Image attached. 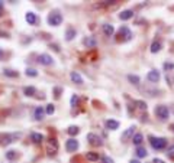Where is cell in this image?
Segmentation results:
<instances>
[{"instance_id":"4","label":"cell","mask_w":174,"mask_h":163,"mask_svg":"<svg viewBox=\"0 0 174 163\" xmlns=\"http://www.w3.org/2000/svg\"><path fill=\"white\" fill-rule=\"evenodd\" d=\"M58 152V143H57V139H49V142L47 144V153L49 156H55Z\"/></svg>"},{"instance_id":"16","label":"cell","mask_w":174,"mask_h":163,"mask_svg":"<svg viewBox=\"0 0 174 163\" xmlns=\"http://www.w3.org/2000/svg\"><path fill=\"white\" fill-rule=\"evenodd\" d=\"M23 94L26 97H34L35 94H36V90H35V87H25L23 88Z\"/></svg>"},{"instance_id":"3","label":"cell","mask_w":174,"mask_h":163,"mask_svg":"<svg viewBox=\"0 0 174 163\" xmlns=\"http://www.w3.org/2000/svg\"><path fill=\"white\" fill-rule=\"evenodd\" d=\"M155 116L160 118V120H167L168 116H170V113H168V108L166 105H157L155 107Z\"/></svg>"},{"instance_id":"35","label":"cell","mask_w":174,"mask_h":163,"mask_svg":"<svg viewBox=\"0 0 174 163\" xmlns=\"http://www.w3.org/2000/svg\"><path fill=\"white\" fill-rule=\"evenodd\" d=\"M152 163H164V160H161V159H157V157H155L154 160H152Z\"/></svg>"},{"instance_id":"10","label":"cell","mask_w":174,"mask_h":163,"mask_svg":"<svg viewBox=\"0 0 174 163\" xmlns=\"http://www.w3.org/2000/svg\"><path fill=\"white\" fill-rule=\"evenodd\" d=\"M147 78H148V81H151V82H158V81H160V72L152 69V71L148 72Z\"/></svg>"},{"instance_id":"6","label":"cell","mask_w":174,"mask_h":163,"mask_svg":"<svg viewBox=\"0 0 174 163\" xmlns=\"http://www.w3.org/2000/svg\"><path fill=\"white\" fill-rule=\"evenodd\" d=\"M87 142L92 144V146H102V144H103L100 137L93 134V133H89V134H87Z\"/></svg>"},{"instance_id":"20","label":"cell","mask_w":174,"mask_h":163,"mask_svg":"<svg viewBox=\"0 0 174 163\" xmlns=\"http://www.w3.org/2000/svg\"><path fill=\"white\" fill-rule=\"evenodd\" d=\"M31 139H32L34 143H41V142L44 140V136L39 134V133H32V134H31Z\"/></svg>"},{"instance_id":"26","label":"cell","mask_w":174,"mask_h":163,"mask_svg":"<svg viewBox=\"0 0 174 163\" xmlns=\"http://www.w3.org/2000/svg\"><path fill=\"white\" fill-rule=\"evenodd\" d=\"M128 79H129L131 84L139 85V77H138V75H128Z\"/></svg>"},{"instance_id":"15","label":"cell","mask_w":174,"mask_h":163,"mask_svg":"<svg viewBox=\"0 0 174 163\" xmlns=\"http://www.w3.org/2000/svg\"><path fill=\"white\" fill-rule=\"evenodd\" d=\"M103 32H105V35L106 36H112L115 33V29L112 25H109V23H106V25H103Z\"/></svg>"},{"instance_id":"21","label":"cell","mask_w":174,"mask_h":163,"mask_svg":"<svg viewBox=\"0 0 174 163\" xmlns=\"http://www.w3.org/2000/svg\"><path fill=\"white\" fill-rule=\"evenodd\" d=\"M67 133L70 134V136H77V134L80 133V129H79L77 126H70V127H68V130H67Z\"/></svg>"},{"instance_id":"9","label":"cell","mask_w":174,"mask_h":163,"mask_svg":"<svg viewBox=\"0 0 174 163\" xmlns=\"http://www.w3.org/2000/svg\"><path fill=\"white\" fill-rule=\"evenodd\" d=\"M134 130H135V126H131L129 129H126V130L123 131V134H122V142H128L131 137H134Z\"/></svg>"},{"instance_id":"25","label":"cell","mask_w":174,"mask_h":163,"mask_svg":"<svg viewBox=\"0 0 174 163\" xmlns=\"http://www.w3.org/2000/svg\"><path fill=\"white\" fill-rule=\"evenodd\" d=\"M3 72H5L6 77H10V78H16V77H19V72L12 71V69H5Z\"/></svg>"},{"instance_id":"14","label":"cell","mask_w":174,"mask_h":163,"mask_svg":"<svg viewBox=\"0 0 174 163\" xmlns=\"http://www.w3.org/2000/svg\"><path fill=\"white\" fill-rule=\"evenodd\" d=\"M106 127L109 129V130H116L118 127H119V123L116 121V120H106Z\"/></svg>"},{"instance_id":"2","label":"cell","mask_w":174,"mask_h":163,"mask_svg":"<svg viewBox=\"0 0 174 163\" xmlns=\"http://www.w3.org/2000/svg\"><path fill=\"white\" fill-rule=\"evenodd\" d=\"M149 143H151V146H152L155 150H162V149H166V146H167V140H166L164 137L149 136Z\"/></svg>"},{"instance_id":"33","label":"cell","mask_w":174,"mask_h":163,"mask_svg":"<svg viewBox=\"0 0 174 163\" xmlns=\"http://www.w3.org/2000/svg\"><path fill=\"white\" fill-rule=\"evenodd\" d=\"M103 163H115L113 160H112V159H110V157H103Z\"/></svg>"},{"instance_id":"28","label":"cell","mask_w":174,"mask_h":163,"mask_svg":"<svg viewBox=\"0 0 174 163\" xmlns=\"http://www.w3.org/2000/svg\"><path fill=\"white\" fill-rule=\"evenodd\" d=\"M6 157L9 160H13V159L18 157V153H16L15 150H9V152H6Z\"/></svg>"},{"instance_id":"27","label":"cell","mask_w":174,"mask_h":163,"mask_svg":"<svg viewBox=\"0 0 174 163\" xmlns=\"http://www.w3.org/2000/svg\"><path fill=\"white\" fill-rule=\"evenodd\" d=\"M84 45H86L87 48H94V46H96V39H94V38H87V39L84 40Z\"/></svg>"},{"instance_id":"5","label":"cell","mask_w":174,"mask_h":163,"mask_svg":"<svg viewBox=\"0 0 174 163\" xmlns=\"http://www.w3.org/2000/svg\"><path fill=\"white\" fill-rule=\"evenodd\" d=\"M61 22H62V16L60 13H57V12H54L48 16V23L51 25V26H60Z\"/></svg>"},{"instance_id":"7","label":"cell","mask_w":174,"mask_h":163,"mask_svg":"<svg viewBox=\"0 0 174 163\" xmlns=\"http://www.w3.org/2000/svg\"><path fill=\"white\" fill-rule=\"evenodd\" d=\"M38 62L39 64H42V65H52L54 59L48 55V53H42V55H39L38 56Z\"/></svg>"},{"instance_id":"40","label":"cell","mask_w":174,"mask_h":163,"mask_svg":"<svg viewBox=\"0 0 174 163\" xmlns=\"http://www.w3.org/2000/svg\"><path fill=\"white\" fill-rule=\"evenodd\" d=\"M171 130H173V131H174V124H173V126H171Z\"/></svg>"},{"instance_id":"23","label":"cell","mask_w":174,"mask_h":163,"mask_svg":"<svg viewBox=\"0 0 174 163\" xmlns=\"http://www.w3.org/2000/svg\"><path fill=\"white\" fill-rule=\"evenodd\" d=\"M142 140H144V137H142L141 133H136V134L132 137V142H134V144H136V146H139V144L142 143Z\"/></svg>"},{"instance_id":"11","label":"cell","mask_w":174,"mask_h":163,"mask_svg":"<svg viewBox=\"0 0 174 163\" xmlns=\"http://www.w3.org/2000/svg\"><path fill=\"white\" fill-rule=\"evenodd\" d=\"M45 110H44V107H36L35 108V113H34V116H35V120H44V117H45Z\"/></svg>"},{"instance_id":"37","label":"cell","mask_w":174,"mask_h":163,"mask_svg":"<svg viewBox=\"0 0 174 163\" xmlns=\"http://www.w3.org/2000/svg\"><path fill=\"white\" fill-rule=\"evenodd\" d=\"M2 9H3V2H0V13H2Z\"/></svg>"},{"instance_id":"12","label":"cell","mask_w":174,"mask_h":163,"mask_svg":"<svg viewBox=\"0 0 174 163\" xmlns=\"http://www.w3.org/2000/svg\"><path fill=\"white\" fill-rule=\"evenodd\" d=\"M70 77H71V81L75 82L77 85L83 84V78H81V75L79 74V72H71V74H70Z\"/></svg>"},{"instance_id":"1","label":"cell","mask_w":174,"mask_h":163,"mask_svg":"<svg viewBox=\"0 0 174 163\" xmlns=\"http://www.w3.org/2000/svg\"><path fill=\"white\" fill-rule=\"evenodd\" d=\"M131 38H132V32L129 30L128 26H122L116 33L118 42H126V40H131Z\"/></svg>"},{"instance_id":"19","label":"cell","mask_w":174,"mask_h":163,"mask_svg":"<svg viewBox=\"0 0 174 163\" xmlns=\"http://www.w3.org/2000/svg\"><path fill=\"white\" fill-rule=\"evenodd\" d=\"M87 160H90V162H96V160H99V153H96V152H89L86 155Z\"/></svg>"},{"instance_id":"39","label":"cell","mask_w":174,"mask_h":163,"mask_svg":"<svg viewBox=\"0 0 174 163\" xmlns=\"http://www.w3.org/2000/svg\"><path fill=\"white\" fill-rule=\"evenodd\" d=\"M129 163H139V162H138V160H131Z\"/></svg>"},{"instance_id":"30","label":"cell","mask_w":174,"mask_h":163,"mask_svg":"<svg viewBox=\"0 0 174 163\" xmlns=\"http://www.w3.org/2000/svg\"><path fill=\"white\" fill-rule=\"evenodd\" d=\"M45 113H47L48 116H52L54 113H55V107H54L52 104H48L47 108H45Z\"/></svg>"},{"instance_id":"29","label":"cell","mask_w":174,"mask_h":163,"mask_svg":"<svg viewBox=\"0 0 174 163\" xmlns=\"http://www.w3.org/2000/svg\"><path fill=\"white\" fill-rule=\"evenodd\" d=\"M135 105H136L139 110H147V103H145V101H141V100H138V101H135Z\"/></svg>"},{"instance_id":"24","label":"cell","mask_w":174,"mask_h":163,"mask_svg":"<svg viewBox=\"0 0 174 163\" xmlns=\"http://www.w3.org/2000/svg\"><path fill=\"white\" fill-rule=\"evenodd\" d=\"M73 38H75V30L73 27H68L67 29V33H65V39L67 40H71Z\"/></svg>"},{"instance_id":"8","label":"cell","mask_w":174,"mask_h":163,"mask_svg":"<svg viewBox=\"0 0 174 163\" xmlns=\"http://www.w3.org/2000/svg\"><path fill=\"white\" fill-rule=\"evenodd\" d=\"M65 149H67V152H75V150L79 149V142H77L75 139H70V140H67V143H65Z\"/></svg>"},{"instance_id":"38","label":"cell","mask_w":174,"mask_h":163,"mask_svg":"<svg viewBox=\"0 0 174 163\" xmlns=\"http://www.w3.org/2000/svg\"><path fill=\"white\" fill-rule=\"evenodd\" d=\"M3 58V51H2V49H0V59Z\"/></svg>"},{"instance_id":"36","label":"cell","mask_w":174,"mask_h":163,"mask_svg":"<svg viewBox=\"0 0 174 163\" xmlns=\"http://www.w3.org/2000/svg\"><path fill=\"white\" fill-rule=\"evenodd\" d=\"M0 36H5V38H9V33H5V32H0Z\"/></svg>"},{"instance_id":"18","label":"cell","mask_w":174,"mask_h":163,"mask_svg":"<svg viewBox=\"0 0 174 163\" xmlns=\"http://www.w3.org/2000/svg\"><path fill=\"white\" fill-rule=\"evenodd\" d=\"M161 42L160 40H154V42H152V45H151V52L152 53H157V52H160L161 51Z\"/></svg>"},{"instance_id":"31","label":"cell","mask_w":174,"mask_h":163,"mask_svg":"<svg viewBox=\"0 0 174 163\" xmlns=\"http://www.w3.org/2000/svg\"><path fill=\"white\" fill-rule=\"evenodd\" d=\"M26 75H28V77H36V75H38V71L34 69V68H28V69H26Z\"/></svg>"},{"instance_id":"32","label":"cell","mask_w":174,"mask_h":163,"mask_svg":"<svg viewBox=\"0 0 174 163\" xmlns=\"http://www.w3.org/2000/svg\"><path fill=\"white\" fill-rule=\"evenodd\" d=\"M167 156L170 157V159H174V146L168 147V150H167Z\"/></svg>"},{"instance_id":"17","label":"cell","mask_w":174,"mask_h":163,"mask_svg":"<svg viewBox=\"0 0 174 163\" xmlns=\"http://www.w3.org/2000/svg\"><path fill=\"white\" fill-rule=\"evenodd\" d=\"M132 16H134V12H132V10H123V12L119 14L121 20H128V19H131Z\"/></svg>"},{"instance_id":"22","label":"cell","mask_w":174,"mask_h":163,"mask_svg":"<svg viewBox=\"0 0 174 163\" xmlns=\"http://www.w3.org/2000/svg\"><path fill=\"white\" fill-rule=\"evenodd\" d=\"M136 156L138 157H145L148 155V152H147V149L145 147H141V146H138V149H136Z\"/></svg>"},{"instance_id":"34","label":"cell","mask_w":174,"mask_h":163,"mask_svg":"<svg viewBox=\"0 0 174 163\" xmlns=\"http://www.w3.org/2000/svg\"><path fill=\"white\" fill-rule=\"evenodd\" d=\"M77 101H79V97H75V95H74L73 98H71V104H75V103H77Z\"/></svg>"},{"instance_id":"13","label":"cell","mask_w":174,"mask_h":163,"mask_svg":"<svg viewBox=\"0 0 174 163\" xmlns=\"http://www.w3.org/2000/svg\"><path fill=\"white\" fill-rule=\"evenodd\" d=\"M25 19H26V22L29 23V25H36V14H35L34 12H29V13H26Z\"/></svg>"}]
</instances>
